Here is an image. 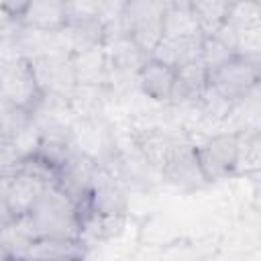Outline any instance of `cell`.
Returning a JSON list of instances; mask_svg holds the SVG:
<instances>
[{
  "mask_svg": "<svg viewBox=\"0 0 261 261\" xmlns=\"http://www.w3.org/2000/svg\"><path fill=\"white\" fill-rule=\"evenodd\" d=\"M10 257H12V253H10V251L0 243V261H8Z\"/></svg>",
  "mask_w": 261,
  "mask_h": 261,
  "instance_id": "cell-24",
  "label": "cell"
},
{
  "mask_svg": "<svg viewBox=\"0 0 261 261\" xmlns=\"http://www.w3.org/2000/svg\"><path fill=\"white\" fill-rule=\"evenodd\" d=\"M239 133V161L237 171H255L259 165V133L257 128H245Z\"/></svg>",
  "mask_w": 261,
  "mask_h": 261,
  "instance_id": "cell-21",
  "label": "cell"
},
{
  "mask_svg": "<svg viewBox=\"0 0 261 261\" xmlns=\"http://www.w3.org/2000/svg\"><path fill=\"white\" fill-rule=\"evenodd\" d=\"M259 84V55L234 53L206 73L202 106L212 114H228L237 104L247 100Z\"/></svg>",
  "mask_w": 261,
  "mask_h": 261,
  "instance_id": "cell-1",
  "label": "cell"
},
{
  "mask_svg": "<svg viewBox=\"0 0 261 261\" xmlns=\"http://www.w3.org/2000/svg\"><path fill=\"white\" fill-rule=\"evenodd\" d=\"M202 35L192 14L190 2H165L163 12V39Z\"/></svg>",
  "mask_w": 261,
  "mask_h": 261,
  "instance_id": "cell-18",
  "label": "cell"
},
{
  "mask_svg": "<svg viewBox=\"0 0 261 261\" xmlns=\"http://www.w3.org/2000/svg\"><path fill=\"white\" fill-rule=\"evenodd\" d=\"M8 261H22V259H20V257H10Z\"/></svg>",
  "mask_w": 261,
  "mask_h": 261,
  "instance_id": "cell-26",
  "label": "cell"
},
{
  "mask_svg": "<svg viewBox=\"0 0 261 261\" xmlns=\"http://www.w3.org/2000/svg\"><path fill=\"white\" fill-rule=\"evenodd\" d=\"M0 98L35 114L43 100V94L37 84L31 59L20 57L0 63Z\"/></svg>",
  "mask_w": 261,
  "mask_h": 261,
  "instance_id": "cell-5",
  "label": "cell"
},
{
  "mask_svg": "<svg viewBox=\"0 0 261 261\" xmlns=\"http://www.w3.org/2000/svg\"><path fill=\"white\" fill-rule=\"evenodd\" d=\"M163 12L165 2L153 0L124 2L122 6V22L126 35L145 57H151L163 39Z\"/></svg>",
  "mask_w": 261,
  "mask_h": 261,
  "instance_id": "cell-3",
  "label": "cell"
},
{
  "mask_svg": "<svg viewBox=\"0 0 261 261\" xmlns=\"http://www.w3.org/2000/svg\"><path fill=\"white\" fill-rule=\"evenodd\" d=\"M14 222V218H12V214L8 212V208H6V204H4V198H2V194H0V232L8 226V224H12Z\"/></svg>",
  "mask_w": 261,
  "mask_h": 261,
  "instance_id": "cell-23",
  "label": "cell"
},
{
  "mask_svg": "<svg viewBox=\"0 0 261 261\" xmlns=\"http://www.w3.org/2000/svg\"><path fill=\"white\" fill-rule=\"evenodd\" d=\"M194 155L206 184L226 179L237 173L239 133H218L200 145H194Z\"/></svg>",
  "mask_w": 261,
  "mask_h": 261,
  "instance_id": "cell-4",
  "label": "cell"
},
{
  "mask_svg": "<svg viewBox=\"0 0 261 261\" xmlns=\"http://www.w3.org/2000/svg\"><path fill=\"white\" fill-rule=\"evenodd\" d=\"M33 130H37L35 114L0 98V139L4 143L18 145L20 139L29 137Z\"/></svg>",
  "mask_w": 261,
  "mask_h": 261,
  "instance_id": "cell-15",
  "label": "cell"
},
{
  "mask_svg": "<svg viewBox=\"0 0 261 261\" xmlns=\"http://www.w3.org/2000/svg\"><path fill=\"white\" fill-rule=\"evenodd\" d=\"M18 22H20L22 29H29V31L59 33L67 24V20H65V2H55V0L27 2Z\"/></svg>",
  "mask_w": 261,
  "mask_h": 261,
  "instance_id": "cell-12",
  "label": "cell"
},
{
  "mask_svg": "<svg viewBox=\"0 0 261 261\" xmlns=\"http://www.w3.org/2000/svg\"><path fill=\"white\" fill-rule=\"evenodd\" d=\"M202 35H192V37H175V39H161L157 49L151 53L153 59L167 63L175 71L184 65H190L198 59H202Z\"/></svg>",
  "mask_w": 261,
  "mask_h": 261,
  "instance_id": "cell-13",
  "label": "cell"
},
{
  "mask_svg": "<svg viewBox=\"0 0 261 261\" xmlns=\"http://www.w3.org/2000/svg\"><path fill=\"white\" fill-rule=\"evenodd\" d=\"M55 261H82V257H65V259H55Z\"/></svg>",
  "mask_w": 261,
  "mask_h": 261,
  "instance_id": "cell-25",
  "label": "cell"
},
{
  "mask_svg": "<svg viewBox=\"0 0 261 261\" xmlns=\"http://www.w3.org/2000/svg\"><path fill=\"white\" fill-rule=\"evenodd\" d=\"M181 143L179 137H173L171 133L165 130H149L141 137V149L145 153V157L149 159V163L157 169H161V165L165 163V159L169 157V153L173 151V147Z\"/></svg>",
  "mask_w": 261,
  "mask_h": 261,
  "instance_id": "cell-20",
  "label": "cell"
},
{
  "mask_svg": "<svg viewBox=\"0 0 261 261\" xmlns=\"http://www.w3.org/2000/svg\"><path fill=\"white\" fill-rule=\"evenodd\" d=\"M192 14L196 18V24L202 33V37H214L226 22L230 2L222 0H194L190 2Z\"/></svg>",
  "mask_w": 261,
  "mask_h": 261,
  "instance_id": "cell-19",
  "label": "cell"
},
{
  "mask_svg": "<svg viewBox=\"0 0 261 261\" xmlns=\"http://www.w3.org/2000/svg\"><path fill=\"white\" fill-rule=\"evenodd\" d=\"M177 71L163 61L147 57L137 71V84L141 92L155 102H169L173 94Z\"/></svg>",
  "mask_w": 261,
  "mask_h": 261,
  "instance_id": "cell-11",
  "label": "cell"
},
{
  "mask_svg": "<svg viewBox=\"0 0 261 261\" xmlns=\"http://www.w3.org/2000/svg\"><path fill=\"white\" fill-rule=\"evenodd\" d=\"M206 73H208V69H206L202 59L179 67L169 102L186 104V106L202 104V96H204V90H206Z\"/></svg>",
  "mask_w": 261,
  "mask_h": 261,
  "instance_id": "cell-14",
  "label": "cell"
},
{
  "mask_svg": "<svg viewBox=\"0 0 261 261\" xmlns=\"http://www.w3.org/2000/svg\"><path fill=\"white\" fill-rule=\"evenodd\" d=\"M75 84L82 88H98L108 80V65L102 47L88 49L84 53L71 55Z\"/></svg>",
  "mask_w": 261,
  "mask_h": 261,
  "instance_id": "cell-16",
  "label": "cell"
},
{
  "mask_svg": "<svg viewBox=\"0 0 261 261\" xmlns=\"http://www.w3.org/2000/svg\"><path fill=\"white\" fill-rule=\"evenodd\" d=\"M35 239H63L80 241L82 239V218L75 204L59 192L55 186H49L29 216L22 218Z\"/></svg>",
  "mask_w": 261,
  "mask_h": 261,
  "instance_id": "cell-2",
  "label": "cell"
},
{
  "mask_svg": "<svg viewBox=\"0 0 261 261\" xmlns=\"http://www.w3.org/2000/svg\"><path fill=\"white\" fill-rule=\"evenodd\" d=\"M47 188H49L47 184L31 177V175H24V173L10 177L4 186L2 198H4V204H6L8 212L12 214V218L20 220V218L29 216Z\"/></svg>",
  "mask_w": 261,
  "mask_h": 261,
  "instance_id": "cell-9",
  "label": "cell"
},
{
  "mask_svg": "<svg viewBox=\"0 0 261 261\" xmlns=\"http://www.w3.org/2000/svg\"><path fill=\"white\" fill-rule=\"evenodd\" d=\"M98 171H100L98 163L88 153L77 151V149L57 169V184H55V188L59 192H63L75 204L80 214H82V210L88 204V198H90V192H92V186H94V179H96Z\"/></svg>",
  "mask_w": 261,
  "mask_h": 261,
  "instance_id": "cell-6",
  "label": "cell"
},
{
  "mask_svg": "<svg viewBox=\"0 0 261 261\" xmlns=\"http://www.w3.org/2000/svg\"><path fill=\"white\" fill-rule=\"evenodd\" d=\"M20 33H22L20 22L10 12H6L2 8V4H0V43L10 41V39H16Z\"/></svg>",
  "mask_w": 261,
  "mask_h": 261,
  "instance_id": "cell-22",
  "label": "cell"
},
{
  "mask_svg": "<svg viewBox=\"0 0 261 261\" xmlns=\"http://www.w3.org/2000/svg\"><path fill=\"white\" fill-rule=\"evenodd\" d=\"M37 84L41 88L43 98H61L67 100L73 96L77 84L73 73V63L69 55L53 53L31 59Z\"/></svg>",
  "mask_w": 261,
  "mask_h": 261,
  "instance_id": "cell-7",
  "label": "cell"
},
{
  "mask_svg": "<svg viewBox=\"0 0 261 261\" xmlns=\"http://www.w3.org/2000/svg\"><path fill=\"white\" fill-rule=\"evenodd\" d=\"M84 249L80 241H63V239H35L27 251L20 255L22 261H55L65 257H82Z\"/></svg>",
  "mask_w": 261,
  "mask_h": 261,
  "instance_id": "cell-17",
  "label": "cell"
},
{
  "mask_svg": "<svg viewBox=\"0 0 261 261\" xmlns=\"http://www.w3.org/2000/svg\"><path fill=\"white\" fill-rule=\"evenodd\" d=\"M126 210V196L120 190L118 184H114L112 177L98 171L88 204L82 210L80 218L84 214H96V216H122Z\"/></svg>",
  "mask_w": 261,
  "mask_h": 261,
  "instance_id": "cell-10",
  "label": "cell"
},
{
  "mask_svg": "<svg viewBox=\"0 0 261 261\" xmlns=\"http://www.w3.org/2000/svg\"><path fill=\"white\" fill-rule=\"evenodd\" d=\"M159 171L169 184L181 190H200L206 186L194 155V145H190L188 141H181L173 147Z\"/></svg>",
  "mask_w": 261,
  "mask_h": 261,
  "instance_id": "cell-8",
  "label": "cell"
},
{
  "mask_svg": "<svg viewBox=\"0 0 261 261\" xmlns=\"http://www.w3.org/2000/svg\"><path fill=\"white\" fill-rule=\"evenodd\" d=\"M0 145H4V141H2V139H0Z\"/></svg>",
  "mask_w": 261,
  "mask_h": 261,
  "instance_id": "cell-27",
  "label": "cell"
}]
</instances>
